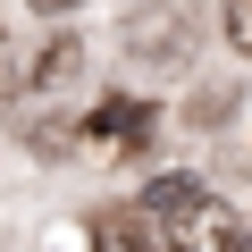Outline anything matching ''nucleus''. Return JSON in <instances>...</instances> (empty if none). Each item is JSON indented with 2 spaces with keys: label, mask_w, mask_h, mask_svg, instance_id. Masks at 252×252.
Masks as SVG:
<instances>
[{
  "label": "nucleus",
  "mask_w": 252,
  "mask_h": 252,
  "mask_svg": "<svg viewBox=\"0 0 252 252\" xmlns=\"http://www.w3.org/2000/svg\"><path fill=\"white\" fill-rule=\"evenodd\" d=\"M152 235H160V252H244V219L210 185H193L168 219H152Z\"/></svg>",
  "instance_id": "obj_1"
},
{
  "label": "nucleus",
  "mask_w": 252,
  "mask_h": 252,
  "mask_svg": "<svg viewBox=\"0 0 252 252\" xmlns=\"http://www.w3.org/2000/svg\"><path fill=\"white\" fill-rule=\"evenodd\" d=\"M126 59L185 67L193 59V9H185V0H143V9L126 17Z\"/></svg>",
  "instance_id": "obj_2"
},
{
  "label": "nucleus",
  "mask_w": 252,
  "mask_h": 252,
  "mask_svg": "<svg viewBox=\"0 0 252 252\" xmlns=\"http://www.w3.org/2000/svg\"><path fill=\"white\" fill-rule=\"evenodd\" d=\"M152 126H160V109L152 101H101L93 109V135H109V152H152Z\"/></svg>",
  "instance_id": "obj_3"
},
{
  "label": "nucleus",
  "mask_w": 252,
  "mask_h": 252,
  "mask_svg": "<svg viewBox=\"0 0 252 252\" xmlns=\"http://www.w3.org/2000/svg\"><path fill=\"white\" fill-rule=\"evenodd\" d=\"M93 252H160V235H152L143 210H101L93 219Z\"/></svg>",
  "instance_id": "obj_4"
},
{
  "label": "nucleus",
  "mask_w": 252,
  "mask_h": 252,
  "mask_svg": "<svg viewBox=\"0 0 252 252\" xmlns=\"http://www.w3.org/2000/svg\"><path fill=\"white\" fill-rule=\"evenodd\" d=\"M76 67H84L76 34H59V42H42V59L26 67V84H34V93H59V84H76Z\"/></svg>",
  "instance_id": "obj_5"
},
{
  "label": "nucleus",
  "mask_w": 252,
  "mask_h": 252,
  "mask_svg": "<svg viewBox=\"0 0 252 252\" xmlns=\"http://www.w3.org/2000/svg\"><path fill=\"white\" fill-rule=\"evenodd\" d=\"M219 34L235 59H252V0H219Z\"/></svg>",
  "instance_id": "obj_6"
},
{
  "label": "nucleus",
  "mask_w": 252,
  "mask_h": 252,
  "mask_svg": "<svg viewBox=\"0 0 252 252\" xmlns=\"http://www.w3.org/2000/svg\"><path fill=\"white\" fill-rule=\"evenodd\" d=\"M9 93H17V42L0 34V101H9Z\"/></svg>",
  "instance_id": "obj_7"
},
{
  "label": "nucleus",
  "mask_w": 252,
  "mask_h": 252,
  "mask_svg": "<svg viewBox=\"0 0 252 252\" xmlns=\"http://www.w3.org/2000/svg\"><path fill=\"white\" fill-rule=\"evenodd\" d=\"M34 9H42V17H67V9H84V0H34Z\"/></svg>",
  "instance_id": "obj_8"
}]
</instances>
